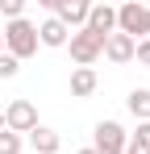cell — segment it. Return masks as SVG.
<instances>
[{"instance_id": "obj_1", "label": "cell", "mask_w": 150, "mask_h": 154, "mask_svg": "<svg viewBox=\"0 0 150 154\" xmlns=\"http://www.w3.org/2000/svg\"><path fill=\"white\" fill-rule=\"evenodd\" d=\"M0 38H4V54H13L17 63L29 58V54H38V25H33V21H25V17L8 21Z\"/></svg>"}, {"instance_id": "obj_2", "label": "cell", "mask_w": 150, "mask_h": 154, "mask_svg": "<svg viewBox=\"0 0 150 154\" xmlns=\"http://www.w3.org/2000/svg\"><path fill=\"white\" fill-rule=\"evenodd\" d=\"M117 33L133 38V42L150 38V8H146V4H138V0L121 4V8H117Z\"/></svg>"}, {"instance_id": "obj_3", "label": "cell", "mask_w": 150, "mask_h": 154, "mask_svg": "<svg viewBox=\"0 0 150 154\" xmlns=\"http://www.w3.org/2000/svg\"><path fill=\"white\" fill-rule=\"evenodd\" d=\"M46 8H50V17L58 21V25H67L75 33V29H83L88 25V0H46Z\"/></svg>"}, {"instance_id": "obj_4", "label": "cell", "mask_w": 150, "mask_h": 154, "mask_svg": "<svg viewBox=\"0 0 150 154\" xmlns=\"http://www.w3.org/2000/svg\"><path fill=\"white\" fill-rule=\"evenodd\" d=\"M67 50H71L75 67H92L100 58V50H104V42H100L96 33H88V29H75L71 38H67Z\"/></svg>"}, {"instance_id": "obj_5", "label": "cell", "mask_w": 150, "mask_h": 154, "mask_svg": "<svg viewBox=\"0 0 150 154\" xmlns=\"http://www.w3.org/2000/svg\"><path fill=\"white\" fill-rule=\"evenodd\" d=\"M125 133L117 121H100L96 125V133H92V150L96 154H125Z\"/></svg>"}, {"instance_id": "obj_6", "label": "cell", "mask_w": 150, "mask_h": 154, "mask_svg": "<svg viewBox=\"0 0 150 154\" xmlns=\"http://www.w3.org/2000/svg\"><path fill=\"white\" fill-rule=\"evenodd\" d=\"M4 129L17 133V137L29 133V129H38V108H33L29 100H13L8 108H4Z\"/></svg>"}, {"instance_id": "obj_7", "label": "cell", "mask_w": 150, "mask_h": 154, "mask_svg": "<svg viewBox=\"0 0 150 154\" xmlns=\"http://www.w3.org/2000/svg\"><path fill=\"white\" fill-rule=\"evenodd\" d=\"M88 33H96L100 42H104V38H108V33H117V8H113V4H92V8H88Z\"/></svg>"}, {"instance_id": "obj_8", "label": "cell", "mask_w": 150, "mask_h": 154, "mask_svg": "<svg viewBox=\"0 0 150 154\" xmlns=\"http://www.w3.org/2000/svg\"><path fill=\"white\" fill-rule=\"evenodd\" d=\"M100 54H104L108 63H117V67H121V63H133V38H125V33H108Z\"/></svg>"}, {"instance_id": "obj_9", "label": "cell", "mask_w": 150, "mask_h": 154, "mask_svg": "<svg viewBox=\"0 0 150 154\" xmlns=\"http://www.w3.org/2000/svg\"><path fill=\"white\" fill-rule=\"evenodd\" d=\"M67 38H71V29L58 25L54 17H46L42 25H38V46H50V50H58V46H67Z\"/></svg>"}, {"instance_id": "obj_10", "label": "cell", "mask_w": 150, "mask_h": 154, "mask_svg": "<svg viewBox=\"0 0 150 154\" xmlns=\"http://www.w3.org/2000/svg\"><path fill=\"white\" fill-rule=\"evenodd\" d=\"M29 146H33L38 154H58L63 137H58V129H50V125H38V129H29Z\"/></svg>"}, {"instance_id": "obj_11", "label": "cell", "mask_w": 150, "mask_h": 154, "mask_svg": "<svg viewBox=\"0 0 150 154\" xmlns=\"http://www.w3.org/2000/svg\"><path fill=\"white\" fill-rule=\"evenodd\" d=\"M96 71H92V67H75L71 71V96L75 100H83V96H92V92H96Z\"/></svg>"}, {"instance_id": "obj_12", "label": "cell", "mask_w": 150, "mask_h": 154, "mask_svg": "<svg viewBox=\"0 0 150 154\" xmlns=\"http://www.w3.org/2000/svg\"><path fill=\"white\" fill-rule=\"evenodd\" d=\"M125 104H129V112L138 117V125H142V121H150V88H133Z\"/></svg>"}, {"instance_id": "obj_13", "label": "cell", "mask_w": 150, "mask_h": 154, "mask_svg": "<svg viewBox=\"0 0 150 154\" xmlns=\"http://www.w3.org/2000/svg\"><path fill=\"white\" fill-rule=\"evenodd\" d=\"M125 154H150V121H142L125 137Z\"/></svg>"}, {"instance_id": "obj_14", "label": "cell", "mask_w": 150, "mask_h": 154, "mask_svg": "<svg viewBox=\"0 0 150 154\" xmlns=\"http://www.w3.org/2000/svg\"><path fill=\"white\" fill-rule=\"evenodd\" d=\"M21 137H17V133H8V129H0V154H21Z\"/></svg>"}, {"instance_id": "obj_15", "label": "cell", "mask_w": 150, "mask_h": 154, "mask_svg": "<svg viewBox=\"0 0 150 154\" xmlns=\"http://www.w3.org/2000/svg\"><path fill=\"white\" fill-rule=\"evenodd\" d=\"M0 13L8 21H17V17H25V0H0Z\"/></svg>"}, {"instance_id": "obj_16", "label": "cell", "mask_w": 150, "mask_h": 154, "mask_svg": "<svg viewBox=\"0 0 150 154\" xmlns=\"http://www.w3.org/2000/svg\"><path fill=\"white\" fill-rule=\"evenodd\" d=\"M17 71H21V63H17L13 54H0V79H13Z\"/></svg>"}, {"instance_id": "obj_17", "label": "cell", "mask_w": 150, "mask_h": 154, "mask_svg": "<svg viewBox=\"0 0 150 154\" xmlns=\"http://www.w3.org/2000/svg\"><path fill=\"white\" fill-rule=\"evenodd\" d=\"M133 58H138L142 67H150V38H142V42H133Z\"/></svg>"}, {"instance_id": "obj_18", "label": "cell", "mask_w": 150, "mask_h": 154, "mask_svg": "<svg viewBox=\"0 0 150 154\" xmlns=\"http://www.w3.org/2000/svg\"><path fill=\"white\" fill-rule=\"evenodd\" d=\"M75 154H96V150H92V146H83V150H75Z\"/></svg>"}, {"instance_id": "obj_19", "label": "cell", "mask_w": 150, "mask_h": 154, "mask_svg": "<svg viewBox=\"0 0 150 154\" xmlns=\"http://www.w3.org/2000/svg\"><path fill=\"white\" fill-rule=\"evenodd\" d=\"M0 129H4V108H0Z\"/></svg>"}, {"instance_id": "obj_20", "label": "cell", "mask_w": 150, "mask_h": 154, "mask_svg": "<svg viewBox=\"0 0 150 154\" xmlns=\"http://www.w3.org/2000/svg\"><path fill=\"white\" fill-rule=\"evenodd\" d=\"M0 54H4V38H0Z\"/></svg>"}]
</instances>
